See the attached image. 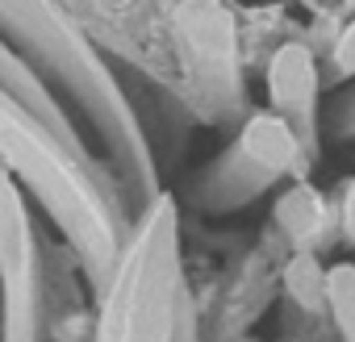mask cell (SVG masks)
<instances>
[{
    "label": "cell",
    "instance_id": "6da1fadb",
    "mask_svg": "<svg viewBox=\"0 0 355 342\" xmlns=\"http://www.w3.org/2000/svg\"><path fill=\"white\" fill-rule=\"evenodd\" d=\"M0 163L26 184L34 205L67 242V251H76L92 284L105 288L121 259V226L113 197L92 171V159L67 138H59L9 88H0Z\"/></svg>",
    "mask_w": 355,
    "mask_h": 342
},
{
    "label": "cell",
    "instance_id": "7a4b0ae2",
    "mask_svg": "<svg viewBox=\"0 0 355 342\" xmlns=\"http://www.w3.org/2000/svg\"><path fill=\"white\" fill-rule=\"evenodd\" d=\"M0 38L30 59V67L59 92L67 109L76 105L92 121L96 138L117 163L138 150L130 109L63 0H0Z\"/></svg>",
    "mask_w": 355,
    "mask_h": 342
},
{
    "label": "cell",
    "instance_id": "3957f363",
    "mask_svg": "<svg viewBox=\"0 0 355 342\" xmlns=\"http://www.w3.org/2000/svg\"><path fill=\"white\" fill-rule=\"evenodd\" d=\"M175 213L150 205L138 234L121 246L113 276L101 288L92 342H175Z\"/></svg>",
    "mask_w": 355,
    "mask_h": 342
},
{
    "label": "cell",
    "instance_id": "277c9868",
    "mask_svg": "<svg viewBox=\"0 0 355 342\" xmlns=\"http://www.w3.org/2000/svg\"><path fill=\"white\" fill-rule=\"evenodd\" d=\"M268 96L272 109L284 117H309L313 113V96H318V59L309 46L301 42H284L272 63H268Z\"/></svg>",
    "mask_w": 355,
    "mask_h": 342
},
{
    "label": "cell",
    "instance_id": "5b68a950",
    "mask_svg": "<svg viewBox=\"0 0 355 342\" xmlns=\"http://www.w3.org/2000/svg\"><path fill=\"white\" fill-rule=\"evenodd\" d=\"M239 154H243L247 167H259V171H268V176L293 167V159H297V129H293V121L284 113H276V109L272 113H255L243 125V134H239Z\"/></svg>",
    "mask_w": 355,
    "mask_h": 342
},
{
    "label": "cell",
    "instance_id": "8992f818",
    "mask_svg": "<svg viewBox=\"0 0 355 342\" xmlns=\"http://www.w3.org/2000/svg\"><path fill=\"white\" fill-rule=\"evenodd\" d=\"M322 217H326V205H322L318 188H309V184L288 188L276 205V222L288 238H313L322 230Z\"/></svg>",
    "mask_w": 355,
    "mask_h": 342
},
{
    "label": "cell",
    "instance_id": "52a82bcc",
    "mask_svg": "<svg viewBox=\"0 0 355 342\" xmlns=\"http://www.w3.org/2000/svg\"><path fill=\"white\" fill-rule=\"evenodd\" d=\"M326 276L330 271H322V263L313 255H293L288 267H284V288H288V296L297 305L313 309V305L326 300Z\"/></svg>",
    "mask_w": 355,
    "mask_h": 342
},
{
    "label": "cell",
    "instance_id": "ba28073f",
    "mask_svg": "<svg viewBox=\"0 0 355 342\" xmlns=\"http://www.w3.org/2000/svg\"><path fill=\"white\" fill-rule=\"evenodd\" d=\"M326 305L347 342H355V263H338L326 276Z\"/></svg>",
    "mask_w": 355,
    "mask_h": 342
},
{
    "label": "cell",
    "instance_id": "9c48e42d",
    "mask_svg": "<svg viewBox=\"0 0 355 342\" xmlns=\"http://www.w3.org/2000/svg\"><path fill=\"white\" fill-rule=\"evenodd\" d=\"M334 67H338V75H355V21L334 42Z\"/></svg>",
    "mask_w": 355,
    "mask_h": 342
},
{
    "label": "cell",
    "instance_id": "30bf717a",
    "mask_svg": "<svg viewBox=\"0 0 355 342\" xmlns=\"http://www.w3.org/2000/svg\"><path fill=\"white\" fill-rule=\"evenodd\" d=\"M343 230H347V238L355 242V180H351L347 192H343Z\"/></svg>",
    "mask_w": 355,
    "mask_h": 342
},
{
    "label": "cell",
    "instance_id": "8fae6325",
    "mask_svg": "<svg viewBox=\"0 0 355 342\" xmlns=\"http://www.w3.org/2000/svg\"><path fill=\"white\" fill-rule=\"evenodd\" d=\"M347 5H351V9H355V0H347Z\"/></svg>",
    "mask_w": 355,
    "mask_h": 342
}]
</instances>
